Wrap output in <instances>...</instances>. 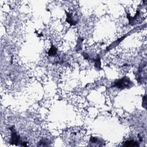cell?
Segmentation results:
<instances>
[{
  "mask_svg": "<svg viewBox=\"0 0 147 147\" xmlns=\"http://www.w3.org/2000/svg\"><path fill=\"white\" fill-rule=\"evenodd\" d=\"M56 50L55 48H54V47H52V48L51 49L50 52H49V55L50 56L51 55H54L56 54Z\"/></svg>",
  "mask_w": 147,
  "mask_h": 147,
  "instance_id": "3957f363",
  "label": "cell"
},
{
  "mask_svg": "<svg viewBox=\"0 0 147 147\" xmlns=\"http://www.w3.org/2000/svg\"><path fill=\"white\" fill-rule=\"evenodd\" d=\"M131 85H132V82H130L129 78H124L117 82L114 84V86H116L119 89H124L130 87Z\"/></svg>",
  "mask_w": 147,
  "mask_h": 147,
  "instance_id": "6da1fadb",
  "label": "cell"
},
{
  "mask_svg": "<svg viewBox=\"0 0 147 147\" xmlns=\"http://www.w3.org/2000/svg\"><path fill=\"white\" fill-rule=\"evenodd\" d=\"M125 146L127 147H137L139 146V144L134 140H128L125 141Z\"/></svg>",
  "mask_w": 147,
  "mask_h": 147,
  "instance_id": "7a4b0ae2",
  "label": "cell"
}]
</instances>
